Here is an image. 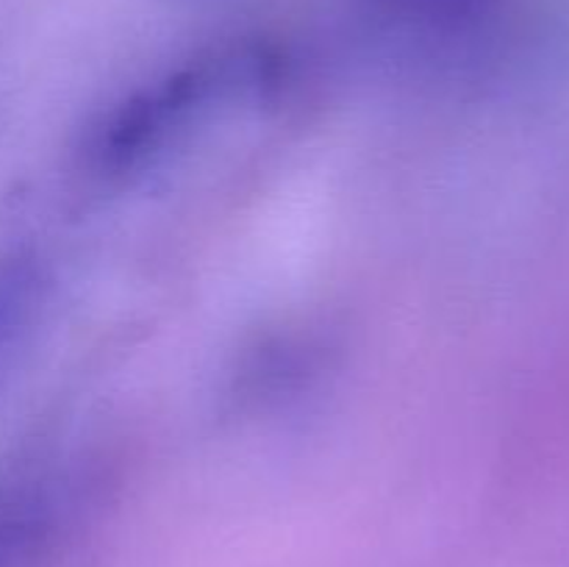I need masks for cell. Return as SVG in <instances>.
Returning a JSON list of instances; mask_svg holds the SVG:
<instances>
[{"mask_svg":"<svg viewBox=\"0 0 569 567\" xmlns=\"http://www.w3.org/2000/svg\"><path fill=\"white\" fill-rule=\"evenodd\" d=\"M233 83V64L198 61L111 106L87 142V159L98 176L126 178L176 148L203 120L214 100Z\"/></svg>","mask_w":569,"mask_h":567,"instance_id":"cell-1","label":"cell"},{"mask_svg":"<svg viewBox=\"0 0 569 567\" xmlns=\"http://www.w3.org/2000/svg\"><path fill=\"white\" fill-rule=\"evenodd\" d=\"M61 528L59 489L44 478L0 487V567H37Z\"/></svg>","mask_w":569,"mask_h":567,"instance_id":"cell-2","label":"cell"},{"mask_svg":"<svg viewBox=\"0 0 569 567\" xmlns=\"http://www.w3.org/2000/svg\"><path fill=\"white\" fill-rule=\"evenodd\" d=\"M37 272L28 265L0 270V354L14 342L37 304Z\"/></svg>","mask_w":569,"mask_h":567,"instance_id":"cell-3","label":"cell"}]
</instances>
